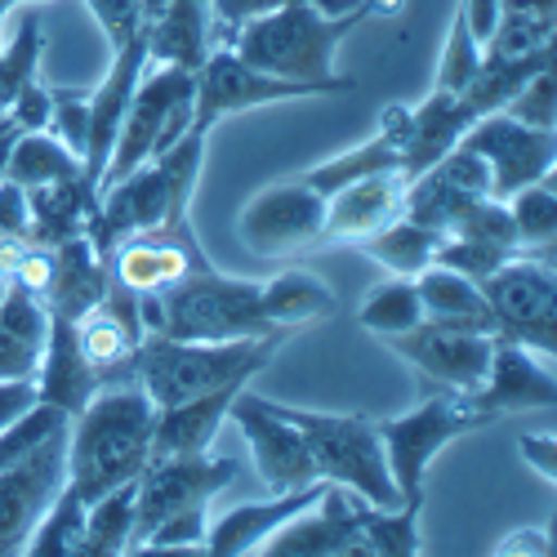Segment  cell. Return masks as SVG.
I'll use <instances>...</instances> for the list:
<instances>
[{"mask_svg":"<svg viewBox=\"0 0 557 557\" xmlns=\"http://www.w3.org/2000/svg\"><path fill=\"white\" fill-rule=\"evenodd\" d=\"M157 406L134 380H108L67 420V486L95 504L99 495L134 482L152 459Z\"/></svg>","mask_w":557,"mask_h":557,"instance_id":"2","label":"cell"},{"mask_svg":"<svg viewBox=\"0 0 557 557\" xmlns=\"http://www.w3.org/2000/svg\"><path fill=\"white\" fill-rule=\"evenodd\" d=\"M188 121H193V72H183V67L148 72L144 67V76L134 85V99L121 116L112 157H108L103 178H99V193L121 183L129 170L161 157L165 148H174L178 138L188 134Z\"/></svg>","mask_w":557,"mask_h":557,"instance_id":"8","label":"cell"},{"mask_svg":"<svg viewBox=\"0 0 557 557\" xmlns=\"http://www.w3.org/2000/svg\"><path fill=\"white\" fill-rule=\"evenodd\" d=\"M414 290H420V304H424V321L455 326V331L495 335L491 304L482 295V282H473V276H463L455 268H442V263H429L420 276H414Z\"/></svg>","mask_w":557,"mask_h":557,"instance_id":"32","label":"cell"},{"mask_svg":"<svg viewBox=\"0 0 557 557\" xmlns=\"http://www.w3.org/2000/svg\"><path fill=\"white\" fill-rule=\"evenodd\" d=\"M134 482H121L116 491L99 495L95 504H85V548L81 557H116L129 544V522H134Z\"/></svg>","mask_w":557,"mask_h":557,"instance_id":"39","label":"cell"},{"mask_svg":"<svg viewBox=\"0 0 557 557\" xmlns=\"http://www.w3.org/2000/svg\"><path fill=\"white\" fill-rule=\"evenodd\" d=\"M201 263H210V259L193 232V219L129 232V237H121L108 250V276L116 286H125L129 295H161L165 286L183 282V276Z\"/></svg>","mask_w":557,"mask_h":557,"instance_id":"17","label":"cell"},{"mask_svg":"<svg viewBox=\"0 0 557 557\" xmlns=\"http://www.w3.org/2000/svg\"><path fill=\"white\" fill-rule=\"evenodd\" d=\"M67 478V420L0 473V557L23 553L32 527Z\"/></svg>","mask_w":557,"mask_h":557,"instance_id":"16","label":"cell"},{"mask_svg":"<svg viewBox=\"0 0 557 557\" xmlns=\"http://www.w3.org/2000/svg\"><path fill=\"white\" fill-rule=\"evenodd\" d=\"M50 85H40V81H27L18 95L5 103V116L14 121V129L23 134V129H45L50 125Z\"/></svg>","mask_w":557,"mask_h":557,"instance_id":"48","label":"cell"},{"mask_svg":"<svg viewBox=\"0 0 557 557\" xmlns=\"http://www.w3.org/2000/svg\"><path fill=\"white\" fill-rule=\"evenodd\" d=\"M246 384L237 388H214L201 393L193 401H178L157 410V424H152V455H206L219 437V429L227 424V406Z\"/></svg>","mask_w":557,"mask_h":557,"instance_id":"28","label":"cell"},{"mask_svg":"<svg viewBox=\"0 0 557 557\" xmlns=\"http://www.w3.org/2000/svg\"><path fill=\"white\" fill-rule=\"evenodd\" d=\"M45 331H50V308L27 295L18 282H5V290H0V380L36 384Z\"/></svg>","mask_w":557,"mask_h":557,"instance_id":"27","label":"cell"},{"mask_svg":"<svg viewBox=\"0 0 557 557\" xmlns=\"http://www.w3.org/2000/svg\"><path fill=\"white\" fill-rule=\"evenodd\" d=\"M459 148H469L486 161V174H491V197H513L527 183H540L553 174V161H557V134L553 129H540V125H527V121H513L508 112H486L478 116L469 129H463Z\"/></svg>","mask_w":557,"mask_h":557,"instance_id":"14","label":"cell"},{"mask_svg":"<svg viewBox=\"0 0 557 557\" xmlns=\"http://www.w3.org/2000/svg\"><path fill=\"white\" fill-rule=\"evenodd\" d=\"M499 112H508L513 121H527V125H540V129H553V121H557V108H553V67L535 72Z\"/></svg>","mask_w":557,"mask_h":557,"instance_id":"46","label":"cell"},{"mask_svg":"<svg viewBox=\"0 0 557 557\" xmlns=\"http://www.w3.org/2000/svg\"><path fill=\"white\" fill-rule=\"evenodd\" d=\"M406 0H352L344 10H326L317 0H299V5L268 10L259 18H246L242 27H232L227 50L242 63L282 76V81H304L326 95H352L357 81L335 72L339 45L375 14H397Z\"/></svg>","mask_w":557,"mask_h":557,"instance_id":"1","label":"cell"},{"mask_svg":"<svg viewBox=\"0 0 557 557\" xmlns=\"http://www.w3.org/2000/svg\"><path fill=\"white\" fill-rule=\"evenodd\" d=\"M491 424H495L491 414L478 410L463 393H433L406 414L375 420V433L384 442V459H388V473H393L401 504H424V478L433 469V459L463 433H478Z\"/></svg>","mask_w":557,"mask_h":557,"instance_id":"7","label":"cell"},{"mask_svg":"<svg viewBox=\"0 0 557 557\" xmlns=\"http://www.w3.org/2000/svg\"><path fill=\"white\" fill-rule=\"evenodd\" d=\"M380 344L393 357H401L429 388L469 397L486 380L495 335H486V331H455V326H437V321H420L414 331L393 335V339H380Z\"/></svg>","mask_w":557,"mask_h":557,"instance_id":"15","label":"cell"},{"mask_svg":"<svg viewBox=\"0 0 557 557\" xmlns=\"http://www.w3.org/2000/svg\"><path fill=\"white\" fill-rule=\"evenodd\" d=\"M144 339H148V331H144V312H138V295H129L125 286H116L108 276V295L76 317L81 357L99 375V384H108V380H121L125 361L134 357V348Z\"/></svg>","mask_w":557,"mask_h":557,"instance_id":"21","label":"cell"},{"mask_svg":"<svg viewBox=\"0 0 557 557\" xmlns=\"http://www.w3.org/2000/svg\"><path fill=\"white\" fill-rule=\"evenodd\" d=\"M508 259H513L508 250H495V246L473 242V237H442L433 263L455 268V272H463V276H473V282H486V276H491L499 263H508Z\"/></svg>","mask_w":557,"mask_h":557,"instance_id":"45","label":"cell"},{"mask_svg":"<svg viewBox=\"0 0 557 557\" xmlns=\"http://www.w3.org/2000/svg\"><path fill=\"white\" fill-rule=\"evenodd\" d=\"M0 116H5V108H0Z\"/></svg>","mask_w":557,"mask_h":557,"instance_id":"57","label":"cell"},{"mask_svg":"<svg viewBox=\"0 0 557 557\" xmlns=\"http://www.w3.org/2000/svg\"><path fill=\"white\" fill-rule=\"evenodd\" d=\"M361 504L339 482H326L321 495L299 508L290 522L276 527L259 553L263 557H357V513Z\"/></svg>","mask_w":557,"mask_h":557,"instance_id":"18","label":"cell"},{"mask_svg":"<svg viewBox=\"0 0 557 557\" xmlns=\"http://www.w3.org/2000/svg\"><path fill=\"white\" fill-rule=\"evenodd\" d=\"M482 45L478 36L469 32V18L455 10L450 27H446V40H442V59H437V76H433V89H446V95H459L463 85L473 81V72L482 67Z\"/></svg>","mask_w":557,"mask_h":557,"instance_id":"43","label":"cell"},{"mask_svg":"<svg viewBox=\"0 0 557 557\" xmlns=\"http://www.w3.org/2000/svg\"><path fill=\"white\" fill-rule=\"evenodd\" d=\"M206 138L188 129L174 148H165L161 157H152L148 165L129 170L121 183L99 193V206L85 219V237L103 259L108 250L129 237V232H148L157 223H174V219H193V197L201 183V165H206Z\"/></svg>","mask_w":557,"mask_h":557,"instance_id":"4","label":"cell"},{"mask_svg":"<svg viewBox=\"0 0 557 557\" xmlns=\"http://www.w3.org/2000/svg\"><path fill=\"white\" fill-rule=\"evenodd\" d=\"M482 197H491L486 161L455 144L442 161H433L424 174H414L406 183V219L437 227V232H450L463 219V210H469L473 201H482Z\"/></svg>","mask_w":557,"mask_h":557,"instance_id":"19","label":"cell"},{"mask_svg":"<svg viewBox=\"0 0 557 557\" xmlns=\"http://www.w3.org/2000/svg\"><path fill=\"white\" fill-rule=\"evenodd\" d=\"M482 295L491 304V321H495L499 339H518V344L553 357V348H557V276H553V259L513 255L482 282Z\"/></svg>","mask_w":557,"mask_h":557,"instance_id":"11","label":"cell"},{"mask_svg":"<svg viewBox=\"0 0 557 557\" xmlns=\"http://www.w3.org/2000/svg\"><path fill=\"white\" fill-rule=\"evenodd\" d=\"M420 513H424V504H397V508L361 504L357 557H414V553H424Z\"/></svg>","mask_w":557,"mask_h":557,"instance_id":"36","label":"cell"},{"mask_svg":"<svg viewBox=\"0 0 557 557\" xmlns=\"http://www.w3.org/2000/svg\"><path fill=\"white\" fill-rule=\"evenodd\" d=\"M295 99H321V89H312L304 81L268 76V72L242 63L223 45V50H210L206 63L193 72V121H188V129L210 134L223 116L255 112L268 103H295Z\"/></svg>","mask_w":557,"mask_h":557,"instance_id":"12","label":"cell"},{"mask_svg":"<svg viewBox=\"0 0 557 557\" xmlns=\"http://www.w3.org/2000/svg\"><path fill=\"white\" fill-rule=\"evenodd\" d=\"M420 321H424V304H420V290H414V276H388L375 290H366L357 308V326L370 331L375 339L406 335Z\"/></svg>","mask_w":557,"mask_h":557,"instance_id":"37","label":"cell"},{"mask_svg":"<svg viewBox=\"0 0 557 557\" xmlns=\"http://www.w3.org/2000/svg\"><path fill=\"white\" fill-rule=\"evenodd\" d=\"M161 5H165V0H144V10H148V18H152V14L161 10Z\"/></svg>","mask_w":557,"mask_h":557,"instance_id":"56","label":"cell"},{"mask_svg":"<svg viewBox=\"0 0 557 557\" xmlns=\"http://www.w3.org/2000/svg\"><path fill=\"white\" fill-rule=\"evenodd\" d=\"M473 125V112L463 108L459 95H446V89H429V99L420 108H410V138H406V157H401V174L406 183L414 174H424L433 161H442L463 129Z\"/></svg>","mask_w":557,"mask_h":557,"instance_id":"30","label":"cell"},{"mask_svg":"<svg viewBox=\"0 0 557 557\" xmlns=\"http://www.w3.org/2000/svg\"><path fill=\"white\" fill-rule=\"evenodd\" d=\"M237 459H214L206 455H152L148 469L138 473L134 491V522H129V544L125 553H138L144 540L170 522V518H188L206 513V508L237 482Z\"/></svg>","mask_w":557,"mask_h":557,"instance_id":"9","label":"cell"},{"mask_svg":"<svg viewBox=\"0 0 557 557\" xmlns=\"http://www.w3.org/2000/svg\"><path fill=\"white\" fill-rule=\"evenodd\" d=\"M504 10H557V0H499V14Z\"/></svg>","mask_w":557,"mask_h":557,"instance_id":"54","label":"cell"},{"mask_svg":"<svg viewBox=\"0 0 557 557\" xmlns=\"http://www.w3.org/2000/svg\"><path fill=\"white\" fill-rule=\"evenodd\" d=\"M459 14L469 18V32L478 36V45L486 50V40H491L495 27H499V0H463Z\"/></svg>","mask_w":557,"mask_h":557,"instance_id":"53","label":"cell"},{"mask_svg":"<svg viewBox=\"0 0 557 557\" xmlns=\"http://www.w3.org/2000/svg\"><path fill=\"white\" fill-rule=\"evenodd\" d=\"M557 32V10H504L495 36L486 40L491 54H535L553 50Z\"/></svg>","mask_w":557,"mask_h":557,"instance_id":"42","label":"cell"},{"mask_svg":"<svg viewBox=\"0 0 557 557\" xmlns=\"http://www.w3.org/2000/svg\"><path fill=\"white\" fill-rule=\"evenodd\" d=\"M214 10L210 0H165L148 18V63L197 72L210 54Z\"/></svg>","mask_w":557,"mask_h":557,"instance_id":"26","label":"cell"},{"mask_svg":"<svg viewBox=\"0 0 557 557\" xmlns=\"http://www.w3.org/2000/svg\"><path fill=\"white\" fill-rule=\"evenodd\" d=\"M237 237L255 259H304L308 250L326 246V197L304 178L259 188L237 214Z\"/></svg>","mask_w":557,"mask_h":557,"instance_id":"10","label":"cell"},{"mask_svg":"<svg viewBox=\"0 0 557 557\" xmlns=\"http://www.w3.org/2000/svg\"><path fill=\"white\" fill-rule=\"evenodd\" d=\"M290 335L268 331V335H246V339H165L148 335L125 361L121 380H134L152 397L157 410L193 401L214 388H237L250 384L259 370L276 357Z\"/></svg>","mask_w":557,"mask_h":557,"instance_id":"3","label":"cell"},{"mask_svg":"<svg viewBox=\"0 0 557 557\" xmlns=\"http://www.w3.org/2000/svg\"><path fill=\"white\" fill-rule=\"evenodd\" d=\"M50 129L54 138H63V144L85 157V138H89V95L85 89H50Z\"/></svg>","mask_w":557,"mask_h":557,"instance_id":"44","label":"cell"},{"mask_svg":"<svg viewBox=\"0 0 557 557\" xmlns=\"http://www.w3.org/2000/svg\"><path fill=\"white\" fill-rule=\"evenodd\" d=\"M108 295V259L89 246V237H67L54 246V282L45 290V308L76 321Z\"/></svg>","mask_w":557,"mask_h":557,"instance_id":"31","label":"cell"},{"mask_svg":"<svg viewBox=\"0 0 557 557\" xmlns=\"http://www.w3.org/2000/svg\"><path fill=\"white\" fill-rule=\"evenodd\" d=\"M335 290L321 282V276L304 272V268H286L259 282V312L272 331H304V326H321V321L335 317Z\"/></svg>","mask_w":557,"mask_h":557,"instance_id":"29","label":"cell"},{"mask_svg":"<svg viewBox=\"0 0 557 557\" xmlns=\"http://www.w3.org/2000/svg\"><path fill=\"white\" fill-rule=\"evenodd\" d=\"M446 232L437 227H424V223H414V219H393L388 227L380 232H370L366 242H357V250L366 259H375L380 268H388L393 276H420L433 259H437V246H442Z\"/></svg>","mask_w":557,"mask_h":557,"instance_id":"35","label":"cell"},{"mask_svg":"<svg viewBox=\"0 0 557 557\" xmlns=\"http://www.w3.org/2000/svg\"><path fill=\"white\" fill-rule=\"evenodd\" d=\"M81 548H85V499L63 482L50 508L40 513V522L32 527L23 553L27 557H81Z\"/></svg>","mask_w":557,"mask_h":557,"instance_id":"38","label":"cell"},{"mask_svg":"<svg viewBox=\"0 0 557 557\" xmlns=\"http://www.w3.org/2000/svg\"><path fill=\"white\" fill-rule=\"evenodd\" d=\"M227 420L242 429V437L250 446V459H255V473H259L268 495H286V491H304L312 482H326L317 473L304 433L286 420L276 401L250 393V384L232 397Z\"/></svg>","mask_w":557,"mask_h":557,"instance_id":"13","label":"cell"},{"mask_svg":"<svg viewBox=\"0 0 557 557\" xmlns=\"http://www.w3.org/2000/svg\"><path fill=\"white\" fill-rule=\"evenodd\" d=\"M469 401L478 410H486L491 420H504V414H518V410H540L557 401V380H553V366L535 357V348L518 344V339H499L491 348V366H486V380L469 393Z\"/></svg>","mask_w":557,"mask_h":557,"instance_id":"20","label":"cell"},{"mask_svg":"<svg viewBox=\"0 0 557 557\" xmlns=\"http://www.w3.org/2000/svg\"><path fill=\"white\" fill-rule=\"evenodd\" d=\"M491 553H495V557H522V553H527V557H548V553H553V540H548V531H527V527H522V531H513V535H504Z\"/></svg>","mask_w":557,"mask_h":557,"instance_id":"52","label":"cell"},{"mask_svg":"<svg viewBox=\"0 0 557 557\" xmlns=\"http://www.w3.org/2000/svg\"><path fill=\"white\" fill-rule=\"evenodd\" d=\"M32 406H36V384L32 380H0V429H10Z\"/></svg>","mask_w":557,"mask_h":557,"instance_id":"50","label":"cell"},{"mask_svg":"<svg viewBox=\"0 0 557 557\" xmlns=\"http://www.w3.org/2000/svg\"><path fill=\"white\" fill-rule=\"evenodd\" d=\"M81 157L54 138L50 129H23L14 144H10V157H5V183L14 188L32 193V188H45V183H63V178H81Z\"/></svg>","mask_w":557,"mask_h":557,"instance_id":"34","label":"cell"},{"mask_svg":"<svg viewBox=\"0 0 557 557\" xmlns=\"http://www.w3.org/2000/svg\"><path fill=\"white\" fill-rule=\"evenodd\" d=\"M508 214H513V227H518V242H522V255H544L553 259V232H557V188H553V174L540 178V183H527L513 197H504Z\"/></svg>","mask_w":557,"mask_h":557,"instance_id":"40","label":"cell"},{"mask_svg":"<svg viewBox=\"0 0 557 557\" xmlns=\"http://www.w3.org/2000/svg\"><path fill=\"white\" fill-rule=\"evenodd\" d=\"M282 5H299V0H210L214 18H219L227 32H232V27H242L246 18H259V14H268V10H282ZM317 5L344 10V5H352V0H317Z\"/></svg>","mask_w":557,"mask_h":557,"instance_id":"49","label":"cell"},{"mask_svg":"<svg viewBox=\"0 0 557 557\" xmlns=\"http://www.w3.org/2000/svg\"><path fill=\"white\" fill-rule=\"evenodd\" d=\"M95 206H99V193L89 188L85 174L32 188L27 193V242L32 246H59L67 237H81Z\"/></svg>","mask_w":557,"mask_h":557,"instance_id":"33","label":"cell"},{"mask_svg":"<svg viewBox=\"0 0 557 557\" xmlns=\"http://www.w3.org/2000/svg\"><path fill=\"white\" fill-rule=\"evenodd\" d=\"M138 312L144 331L165 339H246L272 331L259 312V282L227 276L214 263L193 268L161 295H138Z\"/></svg>","mask_w":557,"mask_h":557,"instance_id":"5","label":"cell"},{"mask_svg":"<svg viewBox=\"0 0 557 557\" xmlns=\"http://www.w3.org/2000/svg\"><path fill=\"white\" fill-rule=\"evenodd\" d=\"M401 214H406V174L401 170L352 178L339 193L326 197V246H335V242L357 246L370 232L388 227Z\"/></svg>","mask_w":557,"mask_h":557,"instance_id":"22","label":"cell"},{"mask_svg":"<svg viewBox=\"0 0 557 557\" xmlns=\"http://www.w3.org/2000/svg\"><path fill=\"white\" fill-rule=\"evenodd\" d=\"M18 5H23V0H0V27H5V14L18 10Z\"/></svg>","mask_w":557,"mask_h":557,"instance_id":"55","label":"cell"},{"mask_svg":"<svg viewBox=\"0 0 557 557\" xmlns=\"http://www.w3.org/2000/svg\"><path fill=\"white\" fill-rule=\"evenodd\" d=\"M522 459L544 482H553L557 478V442H553V433H527L522 437Z\"/></svg>","mask_w":557,"mask_h":557,"instance_id":"51","label":"cell"},{"mask_svg":"<svg viewBox=\"0 0 557 557\" xmlns=\"http://www.w3.org/2000/svg\"><path fill=\"white\" fill-rule=\"evenodd\" d=\"M99 375L89 370V361L81 357L76 344V321L50 312V331H45V348H40V370H36V401L63 410L67 420L95 397Z\"/></svg>","mask_w":557,"mask_h":557,"instance_id":"24","label":"cell"},{"mask_svg":"<svg viewBox=\"0 0 557 557\" xmlns=\"http://www.w3.org/2000/svg\"><path fill=\"white\" fill-rule=\"evenodd\" d=\"M286 420L304 433L317 473L326 482H339L357 499L375 508H397L401 495L393 486L384 442L375 433V420L366 414H339V410H308V406H282Z\"/></svg>","mask_w":557,"mask_h":557,"instance_id":"6","label":"cell"},{"mask_svg":"<svg viewBox=\"0 0 557 557\" xmlns=\"http://www.w3.org/2000/svg\"><path fill=\"white\" fill-rule=\"evenodd\" d=\"M406 138H410V108H406V103H388V108L380 112L375 134H370L366 144H357V148L344 152V157H331V161L304 170L299 178L308 183V188H317L321 197H331V193H339L344 183H352V178L384 174V170H401Z\"/></svg>","mask_w":557,"mask_h":557,"instance_id":"23","label":"cell"},{"mask_svg":"<svg viewBox=\"0 0 557 557\" xmlns=\"http://www.w3.org/2000/svg\"><path fill=\"white\" fill-rule=\"evenodd\" d=\"M321 486L326 482H312L304 491H286V495H268L259 504H242V508H227L223 518L206 522V553L210 557H242V553H259V544L282 527L290 522L299 508H308Z\"/></svg>","mask_w":557,"mask_h":557,"instance_id":"25","label":"cell"},{"mask_svg":"<svg viewBox=\"0 0 557 557\" xmlns=\"http://www.w3.org/2000/svg\"><path fill=\"white\" fill-rule=\"evenodd\" d=\"M85 10L95 14V23L103 27L108 45H121V40H129L134 32L148 27L144 0H85Z\"/></svg>","mask_w":557,"mask_h":557,"instance_id":"47","label":"cell"},{"mask_svg":"<svg viewBox=\"0 0 557 557\" xmlns=\"http://www.w3.org/2000/svg\"><path fill=\"white\" fill-rule=\"evenodd\" d=\"M40 50H45V32H40V14H23L18 32L10 45H0V108H5L27 81H36L40 67Z\"/></svg>","mask_w":557,"mask_h":557,"instance_id":"41","label":"cell"}]
</instances>
